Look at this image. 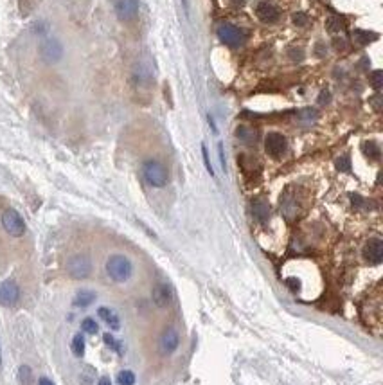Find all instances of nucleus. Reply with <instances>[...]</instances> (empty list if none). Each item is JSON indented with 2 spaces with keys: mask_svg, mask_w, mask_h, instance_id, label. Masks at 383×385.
Listing matches in <instances>:
<instances>
[{
  "mask_svg": "<svg viewBox=\"0 0 383 385\" xmlns=\"http://www.w3.org/2000/svg\"><path fill=\"white\" fill-rule=\"evenodd\" d=\"M106 274L112 281L126 283L133 274V265L123 254H114L106 261Z\"/></svg>",
  "mask_w": 383,
  "mask_h": 385,
  "instance_id": "obj_1",
  "label": "nucleus"
},
{
  "mask_svg": "<svg viewBox=\"0 0 383 385\" xmlns=\"http://www.w3.org/2000/svg\"><path fill=\"white\" fill-rule=\"evenodd\" d=\"M142 175H144V180H146L150 186L153 188H164L169 180V175H167L166 166L158 162V160H146L142 164Z\"/></svg>",
  "mask_w": 383,
  "mask_h": 385,
  "instance_id": "obj_2",
  "label": "nucleus"
},
{
  "mask_svg": "<svg viewBox=\"0 0 383 385\" xmlns=\"http://www.w3.org/2000/svg\"><path fill=\"white\" fill-rule=\"evenodd\" d=\"M216 33H218V38H220L225 45H229V47H239V45H243L246 40L245 31L234 24H229V22H223V24L218 25Z\"/></svg>",
  "mask_w": 383,
  "mask_h": 385,
  "instance_id": "obj_3",
  "label": "nucleus"
},
{
  "mask_svg": "<svg viewBox=\"0 0 383 385\" xmlns=\"http://www.w3.org/2000/svg\"><path fill=\"white\" fill-rule=\"evenodd\" d=\"M67 272L72 279H86L92 274V259L86 254H74L67 261Z\"/></svg>",
  "mask_w": 383,
  "mask_h": 385,
  "instance_id": "obj_4",
  "label": "nucleus"
},
{
  "mask_svg": "<svg viewBox=\"0 0 383 385\" xmlns=\"http://www.w3.org/2000/svg\"><path fill=\"white\" fill-rule=\"evenodd\" d=\"M2 227L5 229V232L14 238H20V236L25 234V221L24 218L20 216L18 212L14 209H7L2 214Z\"/></svg>",
  "mask_w": 383,
  "mask_h": 385,
  "instance_id": "obj_5",
  "label": "nucleus"
},
{
  "mask_svg": "<svg viewBox=\"0 0 383 385\" xmlns=\"http://www.w3.org/2000/svg\"><path fill=\"white\" fill-rule=\"evenodd\" d=\"M265 150L270 157H274V159H279L286 153L288 150V141H286V137L283 133H277V132H270L268 135L265 137Z\"/></svg>",
  "mask_w": 383,
  "mask_h": 385,
  "instance_id": "obj_6",
  "label": "nucleus"
},
{
  "mask_svg": "<svg viewBox=\"0 0 383 385\" xmlns=\"http://www.w3.org/2000/svg\"><path fill=\"white\" fill-rule=\"evenodd\" d=\"M40 56L47 65L58 63L63 58V45L58 40H45L40 45Z\"/></svg>",
  "mask_w": 383,
  "mask_h": 385,
  "instance_id": "obj_7",
  "label": "nucleus"
},
{
  "mask_svg": "<svg viewBox=\"0 0 383 385\" xmlns=\"http://www.w3.org/2000/svg\"><path fill=\"white\" fill-rule=\"evenodd\" d=\"M20 299V290L16 283L7 279V281L0 283V304L5 308H13Z\"/></svg>",
  "mask_w": 383,
  "mask_h": 385,
  "instance_id": "obj_8",
  "label": "nucleus"
},
{
  "mask_svg": "<svg viewBox=\"0 0 383 385\" xmlns=\"http://www.w3.org/2000/svg\"><path fill=\"white\" fill-rule=\"evenodd\" d=\"M255 14H257V18H259L261 22H265V24H275L281 16L277 5H274L272 2H268V0H261V2H257V5H255Z\"/></svg>",
  "mask_w": 383,
  "mask_h": 385,
  "instance_id": "obj_9",
  "label": "nucleus"
},
{
  "mask_svg": "<svg viewBox=\"0 0 383 385\" xmlns=\"http://www.w3.org/2000/svg\"><path fill=\"white\" fill-rule=\"evenodd\" d=\"M364 258L371 265H380L383 261V241L380 238H373L365 243L364 247Z\"/></svg>",
  "mask_w": 383,
  "mask_h": 385,
  "instance_id": "obj_10",
  "label": "nucleus"
},
{
  "mask_svg": "<svg viewBox=\"0 0 383 385\" xmlns=\"http://www.w3.org/2000/svg\"><path fill=\"white\" fill-rule=\"evenodd\" d=\"M152 299L156 308H167L171 304V301H173V291H171L169 285L158 283L152 291Z\"/></svg>",
  "mask_w": 383,
  "mask_h": 385,
  "instance_id": "obj_11",
  "label": "nucleus"
},
{
  "mask_svg": "<svg viewBox=\"0 0 383 385\" xmlns=\"http://www.w3.org/2000/svg\"><path fill=\"white\" fill-rule=\"evenodd\" d=\"M139 13V0H115V14L121 20H133Z\"/></svg>",
  "mask_w": 383,
  "mask_h": 385,
  "instance_id": "obj_12",
  "label": "nucleus"
},
{
  "mask_svg": "<svg viewBox=\"0 0 383 385\" xmlns=\"http://www.w3.org/2000/svg\"><path fill=\"white\" fill-rule=\"evenodd\" d=\"M178 344H180V335L173 326L164 329V333L160 337V349L162 353H166V355H171V353H175L178 349Z\"/></svg>",
  "mask_w": 383,
  "mask_h": 385,
  "instance_id": "obj_13",
  "label": "nucleus"
},
{
  "mask_svg": "<svg viewBox=\"0 0 383 385\" xmlns=\"http://www.w3.org/2000/svg\"><path fill=\"white\" fill-rule=\"evenodd\" d=\"M250 209H252V216H254L255 221H259V223H266V221H268L270 205L265 198H255V200H252Z\"/></svg>",
  "mask_w": 383,
  "mask_h": 385,
  "instance_id": "obj_14",
  "label": "nucleus"
},
{
  "mask_svg": "<svg viewBox=\"0 0 383 385\" xmlns=\"http://www.w3.org/2000/svg\"><path fill=\"white\" fill-rule=\"evenodd\" d=\"M236 137L243 142V144H248V146H252V144L257 142V132H255L254 128L245 126V124H241V126L236 128Z\"/></svg>",
  "mask_w": 383,
  "mask_h": 385,
  "instance_id": "obj_15",
  "label": "nucleus"
},
{
  "mask_svg": "<svg viewBox=\"0 0 383 385\" xmlns=\"http://www.w3.org/2000/svg\"><path fill=\"white\" fill-rule=\"evenodd\" d=\"M99 319L103 320L104 324L108 326V328H112V329H115L117 331L119 328H121V320H119V317H117V313L115 311H112V310H108V308H99Z\"/></svg>",
  "mask_w": 383,
  "mask_h": 385,
  "instance_id": "obj_16",
  "label": "nucleus"
},
{
  "mask_svg": "<svg viewBox=\"0 0 383 385\" xmlns=\"http://www.w3.org/2000/svg\"><path fill=\"white\" fill-rule=\"evenodd\" d=\"M353 40H355L358 45H369L371 42L378 40V34L364 31V29H355V31H353Z\"/></svg>",
  "mask_w": 383,
  "mask_h": 385,
  "instance_id": "obj_17",
  "label": "nucleus"
},
{
  "mask_svg": "<svg viewBox=\"0 0 383 385\" xmlns=\"http://www.w3.org/2000/svg\"><path fill=\"white\" fill-rule=\"evenodd\" d=\"M94 301H95L94 291L81 290V291H77L76 297H74V306H77V308H86V306H90Z\"/></svg>",
  "mask_w": 383,
  "mask_h": 385,
  "instance_id": "obj_18",
  "label": "nucleus"
},
{
  "mask_svg": "<svg viewBox=\"0 0 383 385\" xmlns=\"http://www.w3.org/2000/svg\"><path fill=\"white\" fill-rule=\"evenodd\" d=\"M362 151H364V155L371 160H378L380 153H382V151H380V146L373 141H365L364 144H362Z\"/></svg>",
  "mask_w": 383,
  "mask_h": 385,
  "instance_id": "obj_19",
  "label": "nucleus"
},
{
  "mask_svg": "<svg viewBox=\"0 0 383 385\" xmlns=\"http://www.w3.org/2000/svg\"><path fill=\"white\" fill-rule=\"evenodd\" d=\"M71 348H72V353H74L76 357H83V355H85V337L81 333H77L76 337L72 338Z\"/></svg>",
  "mask_w": 383,
  "mask_h": 385,
  "instance_id": "obj_20",
  "label": "nucleus"
},
{
  "mask_svg": "<svg viewBox=\"0 0 383 385\" xmlns=\"http://www.w3.org/2000/svg\"><path fill=\"white\" fill-rule=\"evenodd\" d=\"M326 29L333 34L340 33V31H344V22H342L338 16H329V18L326 20Z\"/></svg>",
  "mask_w": 383,
  "mask_h": 385,
  "instance_id": "obj_21",
  "label": "nucleus"
},
{
  "mask_svg": "<svg viewBox=\"0 0 383 385\" xmlns=\"http://www.w3.org/2000/svg\"><path fill=\"white\" fill-rule=\"evenodd\" d=\"M297 119L301 122H304V124H309V122H313L315 119H317V110H313V108L301 110V112L297 113Z\"/></svg>",
  "mask_w": 383,
  "mask_h": 385,
  "instance_id": "obj_22",
  "label": "nucleus"
},
{
  "mask_svg": "<svg viewBox=\"0 0 383 385\" xmlns=\"http://www.w3.org/2000/svg\"><path fill=\"white\" fill-rule=\"evenodd\" d=\"M81 328H83V331L88 335H95L97 333V329H99V326H97V322H95L94 319H90V317H86L83 322H81Z\"/></svg>",
  "mask_w": 383,
  "mask_h": 385,
  "instance_id": "obj_23",
  "label": "nucleus"
},
{
  "mask_svg": "<svg viewBox=\"0 0 383 385\" xmlns=\"http://www.w3.org/2000/svg\"><path fill=\"white\" fill-rule=\"evenodd\" d=\"M117 384L119 385H133L135 384V375L132 371H121L117 375Z\"/></svg>",
  "mask_w": 383,
  "mask_h": 385,
  "instance_id": "obj_24",
  "label": "nucleus"
},
{
  "mask_svg": "<svg viewBox=\"0 0 383 385\" xmlns=\"http://www.w3.org/2000/svg\"><path fill=\"white\" fill-rule=\"evenodd\" d=\"M369 81H371V85H373L374 90H380L383 87V72L374 71L373 74L369 76Z\"/></svg>",
  "mask_w": 383,
  "mask_h": 385,
  "instance_id": "obj_25",
  "label": "nucleus"
},
{
  "mask_svg": "<svg viewBox=\"0 0 383 385\" xmlns=\"http://www.w3.org/2000/svg\"><path fill=\"white\" fill-rule=\"evenodd\" d=\"M335 164H336V168L340 169V171H344V173H349V171H351V160H349V157H345V155H344V157H338Z\"/></svg>",
  "mask_w": 383,
  "mask_h": 385,
  "instance_id": "obj_26",
  "label": "nucleus"
},
{
  "mask_svg": "<svg viewBox=\"0 0 383 385\" xmlns=\"http://www.w3.org/2000/svg\"><path fill=\"white\" fill-rule=\"evenodd\" d=\"M288 58L292 61H303L304 60V51L301 47H290L288 49Z\"/></svg>",
  "mask_w": 383,
  "mask_h": 385,
  "instance_id": "obj_27",
  "label": "nucleus"
},
{
  "mask_svg": "<svg viewBox=\"0 0 383 385\" xmlns=\"http://www.w3.org/2000/svg\"><path fill=\"white\" fill-rule=\"evenodd\" d=\"M292 20H294V24L297 25V27H304V25L307 24V14L306 13H295L294 16H292Z\"/></svg>",
  "mask_w": 383,
  "mask_h": 385,
  "instance_id": "obj_28",
  "label": "nucleus"
},
{
  "mask_svg": "<svg viewBox=\"0 0 383 385\" xmlns=\"http://www.w3.org/2000/svg\"><path fill=\"white\" fill-rule=\"evenodd\" d=\"M103 340H104V344H106V346H108V348H112V349H115V351H119V344L115 342V338L112 337V335H110V333H106V335H104V337H103Z\"/></svg>",
  "mask_w": 383,
  "mask_h": 385,
  "instance_id": "obj_29",
  "label": "nucleus"
},
{
  "mask_svg": "<svg viewBox=\"0 0 383 385\" xmlns=\"http://www.w3.org/2000/svg\"><path fill=\"white\" fill-rule=\"evenodd\" d=\"M20 378H22V382L27 385L29 382H31V369H29V367H25V366L22 367V369H20Z\"/></svg>",
  "mask_w": 383,
  "mask_h": 385,
  "instance_id": "obj_30",
  "label": "nucleus"
},
{
  "mask_svg": "<svg viewBox=\"0 0 383 385\" xmlns=\"http://www.w3.org/2000/svg\"><path fill=\"white\" fill-rule=\"evenodd\" d=\"M202 153H204V162H205L207 171L211 175H214V169H213V166H211V162H209V153H207V148H205V146H202Z\"/></svg>",
  "mask_w": 383,
  "mask_h": 385,
  "instance_id": "obj_31",
  "label": "nucleus"
},
{
  "mask_svg": "<svg viewBox=\"0 0 383 385\" xmlns=\"http://www.w3.org/2000/svg\"><path fill=\"white\" fill-rule=\"evenodd\" d=\"M318 103H320V104L329 103V90H322V92H320V97H318Z\"/></svg>",
  "mask_w": 383,
  "mask_h": 385,
  "instance_id": "obj_32",
  "label": "nucleus"
},
{
  "mask_svg": "<svg viewBox=\"0 0 383 385\" xmlns=\"http://www.w3.org/2000/svg\"><path fill=\"white\" fill-rule=\"evenodd\" d=\"M371 104H373V106H374V108H376V110H380V108H382V96H374V97L373 99H371Z\"/></svg>",
  "mask_w": 383,
  "mask_h": 385,
  "instance_id": "obj_33",
  "label": "nucleus"
},
{
  "mask_svg": "<svg viewBox=\"0 0 383 385\" xmlns=\"http://www.w3.org/2000/svg\"><path fill=\"white\" fill-rule=\"evenodd\" d=\"M218 153H220V162H222V168L225 169V157H223V144L222 142L218 144Z\"/></svg>",
  "mask_w": 383,
  "mask_h": 385,
  "instance_id": "obj_34",
  "label": "nucleus"
},
{
  "mask_svg": "<svg viewBox=\"0 0 383 385\" xmlns=\"http://www.w3.org/2000/svg\"><path fill=\"white\" fill-rule=\"evenodd\" d=\"M97 385H112V382H110V378H106V376H103L99 380V384Z\"/></svg>",
  "mask_w": 383,
  "mask_h": 385,
  "instance_id": "obj_35",
  "label": "nucleus"
},
{
  "mask_svg": "<svg viewBox=\"0 0 383 385\" xmlns=\"http://www.w3.org/2000/svg\"><path fill=\"white\" fill-rule=\"evenodd\" d=\"M38 385H54V384H52V382L49 380V378H40Z\"/></svg>",
  "mask_w": 383,
  "mask_h": 385,
  "instance_id": "obj_36",
  "label": "nucleus"
},
{
  "mask_svg": "<svg viewBox=\"0 0 383 385\" xmlns=\"http://www.w3.org/2000/svg\"><path fill=\"white\" fill-rule=\"evenodd\" d=\"M246 0H234V5H243Z\"/></svg>",
  "mask_w": 383,
  "mask_h": 385,
  "instance_id": "obj_37",
  "label": "nucleus"
}]
</instances>
